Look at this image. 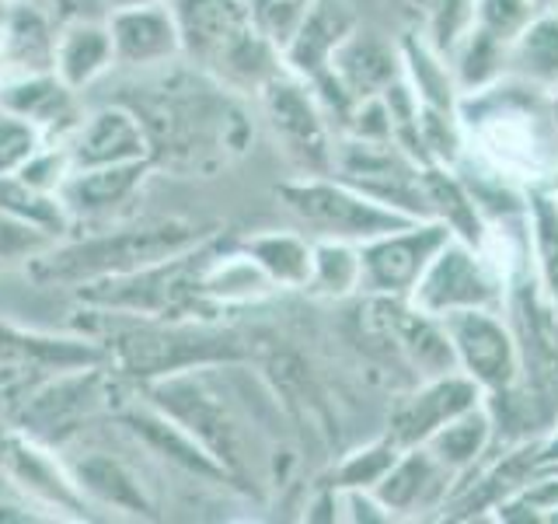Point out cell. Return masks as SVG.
<instances>
[{"label": "cell", "instance_id": "1", "mask_svg": "<svg viewBox=\"0 0 558 524\" xmlns=\"http://www.w3.org/2000/svg\"><path fill=\"white\" fill-rule=\"evenodd\" d=\"M116 102L130 105L144 122L154 171L209 179L252 147V112L241 92L185 57L133 70Z\"/></svg>", "mask_w": 558, "mask_h": 524}, {"label": "cell", "instance_id": "2", "mask_svg": "<svg viewBox=\"0 0 558 524\" xmlns=\"http://www.w3.org/2000/svg\"><path fill=\"white\" fill-rule=\"evenodd\" d=\"M81 332L101 343L105 360L130 389L199 367L238 364L244 357L234 332L206 319H144L98 308H81Z\"/></svg>", "mask_w": 558, "mask_h": 524}, {"label": "cell", "instance_id": "3", "mask_svg": "<svg viewBox=\"0 0 558 524\" xmlns=\"http://www.w3.org/2000/svg\"><path fill=\"white\" fill-rule=\"evenodd\" d=\"M206 235H214V227L199 221L144 217L133 224L101 227V231L66 235L60 241H52L25 262V273L35 287L74 294L81 287L101 284V279L147 270L154 262L192 249Z\"/></svg>", "mask_w": 558, "mask_h": 524}, {"label": "cell", "instance_id": "4", "mask_svg": "<svg viewBox=\"0 0 558 524\" xmlns=\"http://www.w3.org/2000/svg\"><path fill=\"white\" fill-rule=\"evenodd\" d=\"M133 392L136 389H130L112 371L109 360L66 367V371H52L35 381L14 402L8 419L35 441L60 451L66 444H77L92 427L116 424L122 402Z\"/></svg>", "mask_w": 558, "mask_h": 524}, {"label": "cell", "instance_id": "5", "mask_svg": "<svg viewBox=\"0 0 558 524\" xmlns=\"http://www.w3.org/2000/svg\"><path fill=\"white\" fill-rule=\"evenodd\" d=\"M179 22L182 57L231 87H262L272 74L276 46L258 32L248 0H168Z\"/></svg>", "mask_w": 558, "mask_h": 524}, {"label": "cell", "instance_id": "6", "mask_svg": "<svg viewBox=\"0 0 558 524\" xmlns=\"http://www.w3.org/2000/svg\"><path fill=\"white\" fill-rule=\"evenodd\" d=\"M209 371H214V367L171 374L161 381H150L136 392L147 402H154L161 413H168L179 427H185L223 465L227 476L241 486L244 458H248V454H244V433H241L234 409L227 406V402L214 392V384H209Z\"/></svg>", "mask_w": 558, "mask_h": 524}, {"label": "cell", "instance_id": "7", "mask_svg": "<svg viewBox=\"0 0 558 524\" xmlns=\"http://www.w3.org/2000/svg\"><path fill=\"white\" fill-rule=\"evenodd\" d=\"M105 349L87 332H43L0 319V416L14 409L35 381L66 367L101 364Z\"/></svg>", "mask_w": 558, "mask_h": 524}, {"label": "cell", "instance_id": "8", "mask_svg": "<svg viewBox=\"0 0 558 524\" xmlns=\"http://www.w3.org/2000/svg\"><path fill=\"white\" fill-rule=\"evenodd\" d=\"M63 462L70 468V479L77 483L84 500L95 511H109L119 517L133 521H157L161 517V503L154 500L147 479L140 476V468L126 462L116 451L105 448H60Z\"/></svg>", "mask_w": 558, "mask_h": 524}, {"label": "cell", "instance_id": "9", "mask_svg": "<svg viewBox=\"0 0 558 524\" xmlns=\"http://www.w3.org/2000/svg\"><path fill=\"white\" fill-rule=\"evenodd\" d=\"M116 427L122 433L133 437V444H140L144 451H150L154 458H161L165 465L179 468L182 476L199 479V483H220V486H238L231 476L223 472V465L209 454L196 437H192L185 427H179L168 413H161L147 402L140 392H133L122 409L116 416Z\"/></svg>", "mask_w": 558, "mask_h": 524}, {"label": "cell", "instance_id": "10", "mask_svg": "<svg viewBox=\"0 0 558 524\" xmlns=\"http://www.w3.org/2000/svg\"><path fill=\"white\" fill-rule=\"evenodd\" d=\"M262 92V109L269 116V127L276 140L283 144L290 162H296L307 171H322L328 165V140H325V122L318 116L311 92L293 78L272 74Z\"/></svg>", "mask_w": 558, "mask_h": 524}, {"label": "cell", "instance_id": "11", "mask_svg": "<svg viewBox=\"0 0 558 524\" xmlns=\"http://www.w3.org/2000/svg\"><path fill=\"white\" fill-rule=\"evenodd\" d=\"M66 154L74 168L150 162V140L130 105L112 98L77 122V130L66 136Z\"/></svg>", "mask_w": 558, "mask_h": 524}, {"label": "cell", "instance_id": "12", "mask_svg": "<svg viewBox=\"0 0 558 524\" xmlns=\"http://www.w3.org/2000/svg\"><path fill=\"white\" fill-rule=\"evenodd\" d=\"M105 22H109V35H112L116 67L130 70V74L133 70H150L171 60H182V35L168 0L116 8L109 11Z\"/></svg>", "mask_w": 558, "mask_h": 524}, {"label": "cell", "instance_id": "13", "mask_svg": "<svg viewBox=\"0 0 558 524\" xmlns=\"http://www.w3.org/2000/svg\"><path fill=\"white\" fill-rule=\"evenodd\" d=\"M0 112L28 119L46 136V144H66V136L84 119L77 92L57 78V70L0 81Z\"/></svg>", "mask_w": 558, "mask_h": 524}, {"label": "cell", "instance_id": "14", "mask_svg": "<svg viewBox=\"0 0 558 524\" xmlns=\"http://www.w3.org/2000/svg\"><path fill=\"white\" fill-rule=\"evenodd\" d=\"M150 162L101 165V168H74L60 186V200L74 224H101L126 206L140 186L150 179Z\"/></svg>", "mask_w": 558, "mask_h": 524}, {"label": "cell", "instance_id": "15", "mask_svg": "<svg viewBox=\"0 0 558 524\" xmlns=\"http://www.w3.org/2000/svg\"><path fill=\"white\" fill-rule=\"evenodd\" d=\"M293 214H301L307 224H318L331 235H374L388 231L391 217L380 214L374 203H363L353 192L328 182H287L279 189Z\"/></svg>", "mask_w": 558, "mask_h": 524}, {"label": "cell", "instance_id": "16", "mask_svg": "<svg viewBox=\"0 0 558 524\" xmlns=\"http://www.w3.org/2000/svg\"><path fill=\"white\" fill-rule=\"evenodd\" d=\"M116 67V49L109 22H92V17H74L57 28V49H52V70L57 78L74 87V92H87L95 81H101Z\"/></svg>", "mask_w": 558, "mask_h": 524}, {"label": "cell", "instance_id": "17", "mask_svg": "<svg viewBox=\"0 0 558 524\" xmlns=\"http://www.w3.org/2000/svg\"><path fill=\"white\" fill-rule=\"evenodd\" d=\"M349 28V17L336 0H311L301 28L293 32L283 57L304 78H318L325 63H331V52L342 46V35Z\"/></svg>", "mask_w": 558, "mask_h": 524}, {"label": "cell", "instance_id": "18", "mask_svg": "<svg viewBox=\"0 0 558 524\" xmlns=\"http://www.w3.org/2000/svg\"><path fill=\"white\" fill-rule=\"evenodd\" d=\"M482 140H485V151L506 168L537 171V168H545V162H548L545 140H541V133L534 130V122L523 112L488 116L482 122Z\"/></svg>", "mask_w": 558, "mask_h": 524}, {"label": "cell", "instance_id": "19", "mask_svg": "<svg viewBox=\"0 0 558 524\" xmlns=\"http://www.w3.org/2000/svg\"><path fill=\"white\" fill-rule=\"evenodd\" d=\"M0 206H4L8 214H14L17 221L32 224L35 231H43L52 241L66 238L70 227H74V217L66 214L60 192H43L28 186L25 179H17V175H4V179H0Z\"/></svg>", "mask_w": 558, "mask_h": 524}, {"label": "cell", "instance_id": "20", "mask_svg": "<svg viewBox=\"0 0 558 524\" xmlns=\"http://www.w3.org/2000/svg\"><path fill=\"white\" fill-rule=\"evenodd\" d=\"M241 249L248 252L276 287H304L311 279V249L293 235H255L244 238Z\"/></svg>", "mask_w": 558, "mask_h": 524}, {"label": "cell", "instance_id": "21", "mask_svg": "<svg viewBox=\"0 0 558 524\" xmlns=\"http://www.w3.org/2000/svg\"><path fill=\"white\" fill-rule=\"evenodd\" d=\"M453 336H458L468 364L475 367L485 381L510 378V367H513L510 346H506V336L488 319H482L475 311H464L461 319L453 322Z\"/></svg>", "mask_w": 558, "mask_h": 524}, {"label": "cell", "instance_id": "22", "mask_svg": "<svg viewBox=\"0 0 558 524\" xmlns=\"http://www.w3.org/2000/svg\"><path fill=\"white\" fill-rule=\"evenodd\" d=\"M485 279L471 266L468 255L450 252L433 266L426 279V301L429 308H447V305H478L485 297Z\"/></svg>", "mask_w": 558, "mask_h": 524}, {"label": "cell", "instance_id": "23", "mask_svg": "<svg viewBox=\"0 0 558 524\" xmlns=\"http://www.w3.org/2000/svg\"><path fill=\"white\" fill-rule=\"evenodd\" d=\"M360 276V259L339 241H328L311 249V279L307 287L325 294H345Z\"/></svg>", "mask_w": 558, "mask_h": 524}, {"label": "cell", "instance_id": "24", "mask_svg": "<svg viewBox=\"0 0 558 524\" xmlns=\"http://www.w3.org/2000/svg\"><path fill=\"white\" fill-rule=\"evenodd\" d=\"M418 259H423V249L415 241H384L363 259V266L371 270L377 287H395L418 273Z\"/></svg>", "mask_w": 558, "mask_h": 524}, {"label": "cell", "instance_id": "25", "mask_svg": "<svg viewBox=\"0 0 558 524\" xmlns=\"http://www.w3.org/2000/svg\"><path fill=\"white\" fill-rule=\"evenodd\" d=\"M43 144H46V136L35 130L28 119L0 112V179L22 171L28 165V157Z\"/></svg>", "mask_w": 558, "mask_h": 524}, {"label": "cell", "instance_id": "26", "mask_svg": "<svg viewBox=\"0 0 558 524\" xmlns=\"http://www.w3.org/2000/svg\"><path fill=\"white\" fill-rule=\"evenodd\" d=\"M46 245H52V238H46L43 231H35L32 224L17 221L14 214H8L4 206H0V266H11V262H25L43 252Z\"/></svg>", "mask_w": 558, "mask_h": 524}, {"label": "cell", "instance_id": "27", "mask_svg": "<svg viewBox=\"0 0 558 524\" xmlns=\"http://www.w3.org/2000/svg\"><path fill=\"white\" fill-rule=\"evenodd\" d=\"M527 60L537 70H558V25H541L527 39Z\"/></svg>", "mask_w": 558, "mask_h": 524}, {"label": "cell", "instance_id": "28", "mask_svg": "<svg viewBox=\"0 0 558 524\" xmlns=\"http://www.w3.org/2000/svg\"><path fill=\"white\" fill-rule=\"evenodd\" d=\"M32 4H39V0H32Z\"/></svg>", "mask_w": 558, "mask_h": 524}]
</instances>
